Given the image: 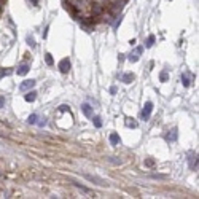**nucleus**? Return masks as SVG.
Here are the masks:
<instances>
[{"instance_id":"1","label":"nucleus","mask_w":199,"mask_h":199,"mask_svg":"<svg viewBox=\"0 0 199 199\" xmlns=\"http://www.w3.org/2000/svg\"><path fill=\"white\" fill-rule=\"evenodd\" d=\"M81 175L88 180V182H93V183H96V185H99V186H108V182L104 180V179H100V177H97V175H91V174H86V172H83Z\"/></svg>"},{"instance_id":"2","label":"nucleus","mask_w":199,"mask_h":199,"mask_svg":"<svg viewBox=\"0 0 199 199\" xmlns=\"http://www.w3.org/2000/svg\"><path fill=\"white\" fill-rule=\"evenodd\" d=\"M151 112H153V104L148 100V102H145L143 108H142V112H140V120L148 121V120H150V116H151Z\"/></svg>"},{"instance_id":"3","label":"nucleus","mask_w":199,"mask_h":199,"mask_svg":"<svg viewBox=\"0 0 199 199\" xmlns=\"http://www.w3.org/2000/svg\"><path fill=\"white\" fill-rule=\"evenodd\" d=\"M142 51H143V48H142V46H137V48H135L134 51H131V54L127 56V59H129L131 62H137L139 59H140Z\"/></svg>"},{"instance_id":"4","label":"nucleus","mask_w":199,"mask_h":199,"mask_svg":"<svg viewBox=\"0 0 199 199\" xmlns=\"http://www.w3.org/2000/svg\"><path fill=\"white\" fill-rule=\"evenodd\" d=\"M35 80H26V81H22L19 85V91H22V93H26V91H29V89H32L35 86Z\"/></svg>"},{"instance_id":"5","label":"nucleus","mask_w":199,"mask_h":199,"mask_svg":"<svg viewBox=\"0 0 199 199\" xmlns=\"http://www.w3.org/2000/svg\"><path fill=\"white\" fill-rule=\"evenodd\" d=\"M59 70H61V73H69V70H70V61L67 58H64L61 62H59Z\"/></svg>"},{"instance_id":"6","label":"nucleus","mask_w":199,"mask_h":199,"mask_svg":"<svg viewBox=\"0 0 199 199\" xmlns=\"http://www.w3.org/2000/svg\"><path fill=\"white\" fill-rule=\"evenodd\" d=\"M29 70H30V65H29V64H26V62H24V64H21L19 67L16 69V73H18V75H21V76H24L26 73L29 72Z\"/></svg>"},{"instance_id":"7","label":"nucleus","mask_w":199,"mask_h":199,"mask_svg":"<svg viewBox=\"0 0 199 199\" xmlns=\"http://www.w3.org/2000/svg\"><path fill=\"white\" fill-rule=\"evenodd\" d=\"M177 137H179V134H177V129L174 127L172 131H169L167 134H166L164 139H166L167 142H175V140H177Z\"/></svg>"},{"instance_id":"8","label":"nucleus","mask_w":199,"mask_h":199,"mask_svg":"<svg viewBox=\"0 0 199 199\" xmlns=\"http://www.w3.org/2000/svg\"><path fill=\"white\" fill-rule=\"evenodd\" d=\"M188 161H190V169L196 171V169H198V154H190Z\"/></svg>"},{"instance_id":"9","label":"nucleus","mask_w":199,"mask_h":199,"mask_svg":"<svg viewBox=\"0 0 199 199\" xmlns=\"http://www.w3.org/2000/svg\"><path fill=\"white\" fill-rule=\"evenodd\" d=\"M81 112H83V115L88 116V118L93 116V108H91L89 104H83V105H81Z\"/></svg>"},{"instance_id":"10","label":"nucleus","mask_w":199,"mask_h":199,"mask_svg":"<svg viewBox=\"0 0 199 199\" xmlns=\"http://www.w3.org/2000/svg\"><path fill=\"white\" fill-rule=\"evenodd\" d=\"M134 80H135V75H134V73H124V75H121V81L126 83V85L132 83Z\"/></svg>"},{"instance_id":"11","label":"nucleus","mask_w":199,"mask_h":199,"mask_svg":"<svg viewBox=\"0 0 199 199\" xmlns=\"http://www.w3.org/2000/svg\"><path fill=\"white\" fill-rule=\"evenodd\" d=\"M24 99L27 100V102H34V100L37 99V91H30V89H29V93L24 96Z\"/></svg>"},{"instance_id":"12","label":"nucleus","mask_w":199,"mask_h":199,"mask_svg":"<svg viewBox=\"0 0 199 199\" xmlns=\"http://www.w3.org/2000/svg\"><path fill=\"white\" fill-rule=\"evenodd\" d=\"M69 182H70V183H73V185H75L76 188H80V190H81V191H85V193H91V190H89V188H86V186H83L81 183H78V182H76V180H73V179H69Z\"/></svg>"},{"instance_id":"13","label":"nucleus","mask_w":199,"mask_h":199,"mask_svg":"<svg viewBox=\"0 0 199 199\" xmlns=\"http://www.w3.org/2000/svg\"><path fill=\"white\" fill-rule=\"evenodd\" d=\"M120 135H118V134H110V143H112V145H118V143H120Z\"/></svg>"},{"instance_id":"14","label":"nucleus","mask_w":199,"mask_h":199,"mask_svg":"<svg viewBox=\"0 0 199 199\" xmlns=\"http://www.w3.org/2000/svg\"><path fill=\"white\" fill-rule=\"evenodd\" d=\"M126 126H127V127H132V129H135V127H137V121H134L132 118H126Z\"/></svg>"},{"instance_id":"15","label":"nucleus","mask_w":199,"mask_h":199,"mask_svg":"<svg viewBox=\"0 0 199 199\" xmlns=\"http://www.w3.org/2000/svg\"><path fill=\"white\" fill-rule=\"evenodd\" d=\"M182 85L185 86V88H188V86H190V76H188V73H183V75H182Z\"/></svg>"},{"instance_id":"16","label":"nucleus","mask_w":199,"mask_h":199,"mask_svg":"<svg viewBox=\"0 0 199 199\" xmlns=\"http://www.w3.org/2000/svg\"><path fill=\"white\" fill-rule=\"evenodd\" d=\"M37 120H38V115L37 113H32L30 116L27 118V123L29 124H37Z\"/></svg>"},{"instance_id":"17","label":"nucleus","mask_w":199,"mask_h":199,"mask_svg":"<svg viewBox=\"0 0 199 199\" xmlns=\"http://www.w3.org/2000/svg\"><path fill=\"white\" fill-rule=\"evenodd\" d=\"M154 43V35H150V37L147 38V41H145V48H151Z\"/></svg>"},{"instance_id":"18","label":"nucleus","mask_w":199,"mask_h":199,"mask_svg":"<svg viewBox=\"0 0 199 199\" xmlns=\"http://www.w3.org/2000/svg\"><path fill=\"white\" fill-rule=\"evenodd\" d=\"M102 13V8H100V5H93V14L94 16H97V14Z\"/></svg>"},{"instance_id":"19","label":"nucleus","mask_w":199,"mask_h":199,"mask_svg":"<svg viewBox=\"0 0 199 199\" xmlns=\"http://www.w3.org/2000/svg\"><path fill=\"white\" fill-rule=\"evenodd\" d=\"M45 61H46V64H48V65L54 64V59H53V56L49 54V53H46V54H45Z\"/></svg>"},{"instance_id":"20","label":"nucleus","mask_w":199,"mask_h":199,"mask_svg":"<svg viewBox=\"0 0 199 199\" xmlns=\"http://www.w3.org/2000/svg\"><path fill=\"white\" fill-rule=\"evenodd\" d=\"M91 118H93V123H94V126H96V127H100V126H102V121H100L99 116H91Z\"/></svg>"},{"instance_id":"21","label":"nucleus","mask_w":199,"mask_h":199,"mask_svg":"<svg viewBox=\"0 0 199 199\" xmlns=\"http://www.w3.org/2000/svg\"><path fill=\"white\" fill-rule=\"evenodd\" d=\"M7 75H11V70L10 69H2V70H0V80L3 78V76H7Z\"/></svg>"},{"instance_id":"22","label":"nucleus","mask_w":199,"mask_h":199,"mask_svg":"<svg viewBox=\"0 0 199 199\" xmlns=\"http://www.w3.org/2000/svg\"><path fill=\"white\" fill-rule=\"evenodd\" d=\"M26 41H27V45L30 46V48H34V46H35V40H34V37H30V35L26 38Z\"/></svg>"},{"instance_id":"23","label":"nucleus","mask_w":199,"mask_h":199,"mask_svg":"<svg viewBox=\"0 0 199 199\" xmlns=\"http://www.w3.org/2000/svg\"><path fill=\"white\" fill-rule=\"evenodd\" d=\"M167 78H169V75H167V72H161L159 73V80H161V81H167Z\"/></svg>"},{"instance_id":"24","label":"nucleus","mask_w":199,"mask_h":199,"mask_svg":"<svg viewBox=\"0 0 199 199\" xmlns=\"http://www.w3.org/2000/svg\"><path fill=\"white\" fill-rule=\"evenodd\" d=\"M145 166H147V167H153V166H154V159H151V158L145 159Z\"/></svg>"},{"instance_id":"25","label":"nucleus","mask_w":199,"mask_h":199,"mask_svg":"<svg viewBox=\"0 0 199 199\" xmlns=\"http://www.w3.org/2000/svg\"><path fill=\"white\" fill-rule=\"evenodd\" d=\"M37 124H38V126H40V127H43V126H45V124H46V118H41L40 121H37Z\"/></svg>"},{"instance_id":"26","label":"nucleus","mask_w":199,"mask_h":199,"mask_svg":"<svg viewBox=\"0 0 199 199\" xmlns=\"http://www.w3.org/2000/svg\"><path fill=\"white\" fill-rule=\"evenodd\" d=\"M59 110H61V112H67V110H69V112H70L69 105H61V107H59Z\"/></svg>"},{"instance_id":"27","label":"nucleus","mask_w":199,"mask_h":199,"mask_svg":"<svg viewBox=\"0 0 199 199\" xmlns=\"http://www.w3.org/2000/svg\"><path fill=\"white\" fill-rule=\"evenodd\" d=\"M3 105H5V97H3V96H0V108H2Z\"/></svg>"},{"instance_id":"28","label":"nucleus","mask_w":199,"mask_h":199,"mask_svg":"<svg viewBox=\"0 0 199 199\" xmlns=\"http://www.w3.org/2000/svg\"><path fill=\"white\" fill-rule=\"evenodd\" d=\"M110 94H116V86H112V88H110Z\"/></svg>"},{"instance_id":"29","label":"nucleus","mask_w":199,"mask_h":199,"mask_svg":"<svg viewBox=\"0 0 199 199\" xmlns=\"http://www.w3.org/2000/svg\"><path fill=\"white\" fill-rule=\"evenodd\" d=\"M30 3H32V5H37V3H38V0H30Z\"/></svg>"},{"instance_id":"30","label":"nucleus","mask_w":199,"mask_h":199,"mask_svg":"<svg viewBox=\"0 0 199 199\" xmlns=\"http://www.w3.org/2000/svg\"><path fill=\"white\" fill-rule=\"evenodd\" d=\"M0 3H2V2H0ZM0 8H2V5H0Z\"/></svg>"}]
</instances>
